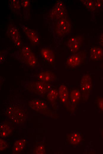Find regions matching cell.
<instances>
[{"instance_id":"1","label":"cell","mask_w":103,"mask_h":154,"mask_svg":"<svg viewBox=\"0 0 103 154\" xmlns=\"http://www.w3.org/2000/svg\"><path fill=\"white\" fill-rule=\"evenodd\" d=\"M53 23V33L56 39H61L71 32V21L67 15Z\"/></svg>"},{"instance_id":"2","label":"cell","mask_w":103,"mask_h":154,"mask_svg":"<svg viewBox=\"0 0 103 154\" xmlns=\"http://www.w3.org/2000/svg\"><path fill=\"white\" fill-rule=\"evenodd\" d=\"M15 59L28 66L35 67L37 63L36 57L31 49L25 46L12 53Z\"/></svg>"},{"instance_id":"3","label":"cell","mask_w":103,"mask_h":154,"mask_svg":"<svg viewBox=\"0 0 103 154\" xmlns=\"http://www.w3.org/2000/svg\"><path fill=\"white\" fill-rule=\"evenodd\" d=\"M27 82L25 86L27 89L37 94L43 95L52 88L51 85L49 83L38 79L30 80Z\"/></svg>"},{"instance_id":"4","label":"cell","mask_w":103,"mask_h":154,"mask_svg":"<svg viewBox=\"0 0 103 154\" xmlns=\"http://www.w3.org/2000/svg\"><path fill=\"white\" fill-rule=\"evenodd\" d=\"M86 58L87 53L85 50L71 54L66 60L65 68L71 69L81 66L86 63Z\"/></svg>"},{"instance_id":"5","label":"cell","mask_w":103,"mask_h":154,"mask_svg":"<svg viewBox=\"0 0 103 154\" xmlns=\"http://www.w3.org/2000/svg\"><path fill=\"white\" fill-rule=\"evenodd\" d=\"M92 85V80L90 75H83L80 82V87L83 101H86L90 96Z\"/></svg>"},{"instance_id":"6","label":"cell","mask_w":103,"mask_h":154,"mask_svg":"<svg viewBox=\"0 0 103 154\" xmlns=\"http://www.w3.org/2000/svg\"><path fill=\"white\" fill-rule=\"evenodd\" d=\"M66 7L64 4L60 1L56 4L49 12V16L52 21L56 20L67 15Z\"/></svg>"},{"instance_id":"7","label":"cell","mask_w":103,"mask_h":154,"mask_svg":"<svg viewBox=\"0 0 103 154\" xmlns=\"http://www.w3.org/2000/svg\"><path fill=\"white\" fill-rule=\"evenodd\" d=\"M7 34L13 42L15 46L20 47L22 44L20 34L18 28L12 23L9 25L7 28Z\"/></svg>"},{"instance_id":"8","label":"cell","mask_w":103,"mask_h":154,"mask_svg":"<svg viewBox=\"0 0 103 154\" xmlns=\"http://www.w3.org/2000/svg\"><path fill=\"white\" fill-rule=\"evenodd\" d=\"M83 41V37L80 35H76L69 39L67 46L70 52L73 53L78 52L82 46Z\"/></svg>"},{"instance_id":"9","label":"cell","mask_w":103,"mask_h":154,"mask_svg":"<svg viewBox=\"0 0 103 154\" xmlns=\"http://www.w3.org/2000/svg\"><path fill=\"white\" fill-rule=\"evenodd\" d=\"M81 90L79 89H73L71 90L69 97V107L74 109L79 103L81 95Z\"/></svg>"},{"instance_id":"10","label":"cell","mask_w":103,"mask_h":154,"mask_svg":"<svg viewBox=\"0 0 103 154\" xmlns=\"http://www.w3.org/2000/svg\"><path fill=\"white\" fill-rule=\"evenodd\" d=\"M36 78L38 80L48 83L56 81L57 80L56 75L50 71H44L39 73L37 75Z\"/></svg>"},{"instance_id":"11","label":"cell","mask_w":103,"mask_h":154,"mask_svg":"<svg viewBox=\"0 0 103 154\" xmlns=\"http://www.w3.org/2000/svg\"><path fill=\"white\" fill-rule=\"evenodd\" d=\"M24 34L30 42L33 44H37L39 42V36L37 32L24 25L20 24Z\"/></svg>"},{"instance_id":"12","label":"cell","mask_w":103,"mask_h":154,"mask_svg":"<svg viewBox=\"0 0 103 154\" xmlns=\"http://www.w3.org/2000/svg\"><path fill=\"white\" fill-rule=\"evenodd\" d=\"M90 58L92 61H99L103 60V47L94 46L90 49Z\"/></svg>"},{"instance_id":"13","label":"cell","mask_w":103,"mask_h":154,"mask_svg":"<svg viewBox=\"0 0 103 154\" xmlns=\"http://www.w3.org/2000/svg\"><path fill=\"white\" fill-rule=\"evenodd\" d=\"M41 54L42 57L46 62L52 63L55 61V54L52 49L49 47H43Z\"/></svg>"},{"instance_id":"14","label":"cell","mask_w":103,"mask_h":154,"mask_svg":"<svg viewBox=\"0 0 103 154\" xmlns=\"http://www.w3.org/2000/svg\"><path fill=\"white\" fill-rule=\"evenodd\" d=\"M67 137L68 141L72 145H77L82 141V135L79 132H71Z\"/></svg>"},{"instance_id":"15","label":"cell","mask_w":103,"mask_h":154,"mask_svg":"<svg viewBox=\"0 0 103 154\" xmlns=\"http://www.w3.org/2000/svg\"><path fill=\"white\" fill-rule=\"evenodd\" d=\"M58 91L59 98L62 103L65 105L67 102L69 97L67 86L64 84L60 85Z\"/></svg>"},{"instance_id":"16","label":"cell","mask_w":103,"mask_h":154,"mask_svg":"<svg viewBox=\"0 0 103 154\" xmlns=\"http://www.w3.org/2000/svg\"><path fill=\"white\" fill-rule=\"evenodd\" d=\"M29 105L31 108L36 110H38L40 109H45L48 106L44 100H32L30 102Z\"/></svg>"},{"instance_id":"17","label":"cell","mask_w":103,"mask_h":154,"mask_svg":"<svg viewBox=\"0 0 103 154\" xmlns=\"http://www.w3.org/2000/svg\"><path fill=\"white\" fill-rule=\"evenodd\" d=\"M20 5V2L18 0H10L9 1L8 7L12 12L18 15L21 9Z\"/></svg>"},{"instance_id":"18","label":"cell","mask_w":103,"mask_h":154,"mask_svg":"<svg viewBox=\"0 0 103 154\" xmlns=\"http://www.w3.org/2000/svg\"><path fill=\"white\" fill-rule=\"evenodd\" d=\"M58 95V90L52 88L47 92L46 97L50 102L53 103L57 100Z\"/></svg>"},{"instance_id":"19","label":"cell","mask_w":103,"mask_h":154,"mask_svg":"<svg viewBox=\"0 0 103 154\" xmlns=\"http://www.w3.org/2000/svg\"><path fill=\"white\" fill-rule=\"evenodd\" d=\"M26 141L25 139H20L16 141L14 145V150L15 152L22 151L25 146Z\"/></svg>"},{"instance_id":"20","label":"cell","mask_w":103,"mask_h":154,"mask_svg":"<svg viewBox=\"0 0 103 154\" xmlns=\"http://www.w3.org/2000/svg\"><path fill=\"white\" fill-rule=\"evenodd\" d=\"M0 127L1 137H6L10 133L11 129L7 125L1 123Z\"/></svg>"},{"instance_id":"21","label":"cell","mask_w":103,"mask_h":154,"mask_svg":"<svg viewBox=\"0 0 103 154\" xmlns=\"http://www.w3.org/2000/svg\"><path fill=\"white\" fill-rule=\"evenodd\" d=\"M13 113V114L16 115V116H13L15 118L14 120H18V122H19V121L22 120L21 118H23V113L20 109L17 108H14Z\"/></svg>"},{"instance_id":"22","label":"cell","mask_w":103,"mask_h":154,"mask_svg":"<svg viewBox=\"0 0 103 154\" xmlns=\"http://www.w3.org/2000/svg\"><path fill=\"white\" fill-rule=\"evenodd\" d=\"M20 2L21 5L23 8L24 14L29 13V7L30 5L29 1L28 0H21Z\"/></svg>"},{"instance_id":"23","label":"cell","mask_w":103,"mask_h":154,"mask_svg":"<svg viewBox=\"0 0 103 154\" xmlns=\"http://www.w3.org/2000/svg\"><path fill=\"white\" fill-rule=\"evenodd\" d=\"M98 108L103 112V97H99L95 100Z\"/></svg>"},{"instance_id":"24","label":"cell","mask_w":103,"mask_h":154,"mask_svg":"<svg viewBox=\"0 0 103 154\" xmlns=\"http://www.w3.org/2000/svg\"><path fill=\"white\" fill-rule=\"evenodd\" d=\"M84 5L89 9H92L94 7V1L91 0H81Z\"/></svg>"},{"instance_id":"25","label":"cell","mask_w":103,"mask_h":154,"mask_svg":"<svg viewBox=\"0 0 103 154\" xmlns=\"http://www.w3.org/2000/svg\"><path fill=\"white\" fill-rule=\"evenodd\" d=\"M103 6V0H97L94 1L93 8L100 9Z\"/></svg>"},{"instance_id":"26","label":"cell","mask_w":103,"mask_h":154,"mask_svg":"<svg viewBox=\"0 0 103 154\" xmlns=\"http://www.w3.org/2000/svg\"><path fill=\"white\" fill-rule=\"evenodd\" d=\"M0 150L1 151H2L7 147L8 146V144L5 140L1 139H0Z\"/></svg>"},{"instance_id":"27","label":"cell","mask_w":103,"mask_h":154,"mask_svg":"<svg viewBox=\"0 0 103 154\" xmlns=\"http://www.w3.org/2000/svg\"><path fill=\"white\" fill-rule=\"evenodd\" d=\"M44 148L43 145H40L38 146L35 150L36 154H43L44 153Z\"/></svg>"},{"instance_id":"28","label":"cell","mask_w":103,"mask_h":154,"mask_svg":"<svg viewBox=\"0 0 103 154\" xmlns=\"http://www.w3.org/2000/svg\"><path fill=\"white\" fill-rule=\"evenodd\" d=\"M7 51H1L0 52V62L2 63L5 60L7 55Z\"/></svg>"},{"instance_id":"29","label":"cell","mask_w":103,"mask_h":154,"mask_svg":"<svg viewBox=\"0 0 103 154\" xmlns=\"http://www.w3.org/2000/svg\"><path fill=\"white\" fill-rule=\"evenodd\" d=\"M99 44L103 47V31L99 36Z\"/></svg>"},{"instance_id":"30","label":"cell","mask_w":103,"mask_h":154,"mask_svg":"<svg viewBox=\"0 0 103 154\" xmlns=\"http://www.w3.org/2000/svg\"><path fill=\"white\" fill-rule=\"evenodd\" d=\"M102 136H103V129L102 130Z\"/></svg>"},{"instance_id":"31","label":"cell","mask_w":103,"mask_h":154,"mask_svg":"<svg viewBox=\"0 0 103 154\" xmlns=\"http://www.w3.org/2000/svg\"><path fill=\"white\" fill-rule=\"evenodd\" d=\"M102 68H103V63L102 64Z\"/></svg>"}]
</instances>
